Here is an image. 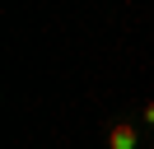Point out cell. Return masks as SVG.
I'll list each match as a JSON object with an SVG mask.
<instances>
[{"instance_id": "cell-1", "label": "cell", "mask_w": 154, "mask_h": 149, "mask_svg": "<svg viewBox=\"0 0 154 149\" xmlns=\"http://www.w3.org/2000/svg\"><path fill=\"white\" fill-rule=\"evenodd\" d=\"M107 149H140V135H135L131 121H117V126L107 130Z\"/></svg>"}, {"instance_id": "cell-2", "label": "cell", "mask_w": 154, "mask_h": 149, "mask_svg": "<svg viewBox=\"0 0 154 149\" xmlns=\"http://www.w3.org/2000/svg\"><path fill=\"white\" fill-rule=\"evenodd\" d=\"M140 121H149V126H154V98L145 102V112H140Z\"/></svg>"}, {"instance_id": "cell-3", "label": "cell", "mask_w": 154, "mask_h": 149, "mask_svg": "<svg viewBox=\"0 0 154 149\" xmlns=\"http://www.w3.org/2000/svg\"><path fill=\"white\" fill-rule=\"evenodd\" d=\"M149 149H154V144H149Z\"/></svg>"}]
</instances>
